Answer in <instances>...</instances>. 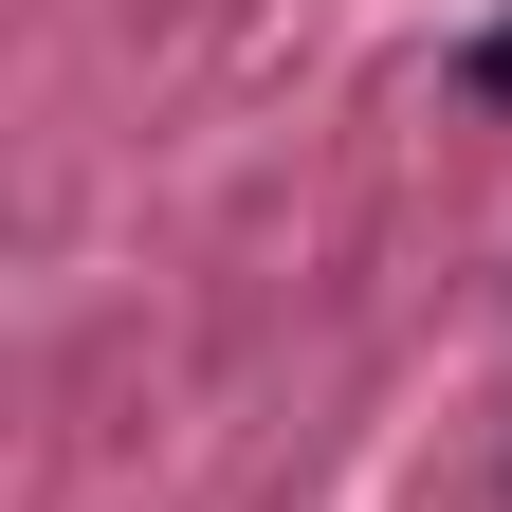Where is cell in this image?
I'll list each match as a JSON object with an SVG mask.
<instances>
[{
    "label": "cell",
    "mask_w": 512,
    "mask_h": 512,
    "mask_svg": "<svg viewBox=\"0 0 512 512\" xmlns=\"http://www.w3.org/2000/svg\"><path fill=\"white\" fill-rule=\"evenodd\" d=\"M476 92H494V110H512V19H494V37H476Z\"/></svg>",
    "instance_id": "obj_1"
}]
</instances>
